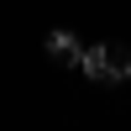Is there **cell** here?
<instances>
[{"label": "cell", "instance_id": "7a4b0ae2", "mask_svg": "<svg viewBox=\"0 0 131 131\" xmlns=\"http://www.w3.org/2000/svg\"><path fill=\"white\" fill-rule=\"evenodd\" d=\"M42 47H47V58H52V63H68V68H73V63H79V52H84V42L73 37L68 26H52Z\"/></svg>", "mask_w": 131, "mask_h": 131}, {"label": "cell", "instance_id": "6da1fadb", "mask_svg": "<svg viewBox=\"0 0 131 131\" xmlns=\"http://www.w3.org/2000/svg\"><path fill=\"white\" fill-rule=\"evenodd\" d=\"M73 68H79L89 84H126L131 79V47L126 42H94V47L79 52Z\"/></svg>", "mask_w": 131, "mask_h": 131}]
</instances>
